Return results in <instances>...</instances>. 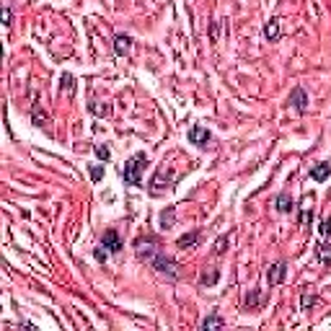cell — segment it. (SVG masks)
<instances>
[{"label":"cell","mask_w":331,"mask_h":331,"mask_svg":"<svg viewBox=\"0 0 331 331\" xmlns=\"http://www.w3.org/2000/svg\"><path fill=\"white\" fill-rule=\"evenodd\" d=\"M264 39L267 41H277L279 39V18H269L264 26Z\"/></svg>","instance_id":"8fae6325"},{"label":"cell","mask_w":331,"mask_h":331,"mask_svg":"<svg viewBox=\"0 0 331 331\" xmlns=\"http://www.w3.org/2000/svg\"><path fill=\"white\" fill-rule=\"evenodd\" d=\"M150 264H153V269H158L160 274H166L169 279H179V277H181L179 264H176L171 256H166L163 251H155V254L150 256Z\"/></svg>","instance_id":"7a4b0ae2"},{"label":"cell","mask_w":331,"mask_h":331,"mask_svg":"<svg viewBox=\"0 0 331 331\" xmlns=\"http://www.w3.org/2000/svg\"><path fill=\"white\" fill-rule=\"evenodd\" d=\"M93 153H96V155H99V158H101L104 163H106V160L111 158V153H109V148H106V145H96V148H93Z\"/></svg>","instance_id":"7402d4cb"},{"label":"cell","mask_w":331,"mask_h":331,"mask_svg":"<svg viewBox=\"0 0 331 331\" xmlns=\"http://www.w3.org/2000/svg\"><path fill=\"white\" fill-rule=\"evenodd\" d=\"M104 179V166H91V181H101Z\"/></svg>","instance_id":"603a6c76"},{"label":"cell","mask_w":331,"mask_h":331,"mask_svg":"<svg viewBox=\"0 0 331 331\" xmlns=\"http://www.w3.org/2000/svg\"><path fill=\"white\" fill-rule=\"evenodd\" d=\"M197 241H199V230H192V233L181 235V238L176 241V246H179V248H192V246H197Z\"/></svg>","instance_id":"4fadbf2b"},{"label":"cell","mask_w":331,"mask_h":331,"mask_svg":"<svg viewBox=\"0 0 331 331\" xmlns=\"http://www.w3.org/2000/svg\"><path fill=\"white\" fill-rule=\"evenodd\" d=\"M101 246L106 248V251H111V254H116V251H122V238H119V233L114 230V228H109L106 233H104V241H101Z\"/></svg>","instance_id":"8992f818"},{"label":"cell","mask_w":331,"mask_h":331,"mask_svg":"<svg viewBox=\"0 0 331 331\" xmlns=\"http://www.w3.org/2000/svg\"><path fill=\"white\" fill-rule=\"evenodd\" d=\"M145 166H148V155H145V153H135L127 163H124V169H122V179H124V184H127V186H143L140 174H143Z\"/></svg>","instance_id":"6da1fadb"},{"label":"cell","mask_w":331,"mask_h":331,"mask_svg":"<svg viewBox=\"0 0 331 331\" xmlns=\"http://www.w3.org/2000/svg\"><path fill=\"white\" fill-rule=\"evenodd\" d=\"M60 88H65L67 93H75V78L70 73H62L60 75Z\"/></svg>","instance_id":"2e32d148"},{"label":"cell","mask_w":331,"mask_h":331,"mask_svg":"<svg viewBox=\"0 0 331 331\" xmlns=\"http://www.w3.org/2000/svg\"><path fill=\"white\" fill-rule=\"evenodd\" d=\"M316 254H318V259H321L323 267H331V246H328V243L318 246V248H316Z\"/></svg>","instance_id":"9a60e30c"},{"label":"cell","mask_w":331,"mask_h":331,"mask_svg":"<svg viewBox=\"0 0 331 331\" xmlns=\"http://www.w3.org/2000/svg\"><path fill=\"white\" fill-rule=\"evenodd\" d=\"M3 23H6V26L13 23V13H11V8H3Z\"/></svg>","instance_id":"484cf974"},{"label":"cell","mask_w":331,"mask_h":331,"mask_svg":"<svg viewBox=\"0 0 331 331\" xmlns=\"http://www.w3.org/2000/svg\"><path fill=\"white\" fill-rule=\"evenodd\" d=\"M274 207H277L279 212H293V210H295V202H293V197H290L287 192H282V194H277Z\"/></svg>","instance_id":"9c48e42d"},{"label":"cell","mask_w":331,"mask_h":331,"mask_svg":"<svg viewBox=\"0 0 331 331\" xmlns=\"http://www.w3.org/2000/svg\"><path fill=\"white\" fill-rule=\"evenodd\" d=\"M218 279H220V269H204V272H202V277H199V282H202V285H207V287L215 285Z\"/></svg>","instance_id":"5bb4252c"},{"label":"cell","mask_w":331,"mask_h":331,"mask_svg":"<svg viewBox=\"0 0 331 331\" xmlns=\"http://www.w3.org/2000/svg\"><path fill=\"white\" fill-rule=\"evenodd\" d=\"M176 220V212H174V207H169V210H163L160 212V228H171Z\"/></svg>","instance_id":"e0dca14e"},{"label":"cell","mask_w":331,"mask_h":331,"mask_svg":"<svg viewBox=\"0 0 331 331\" xmlns=\"http://www.w3.org/2000/svg\"><path fill=\"white\" fill-rule=\"evenodd\" d=\"M328 176H331V166L328 163H316L311 169V179L313 181H326Z\"/></svg>","instance_id":"30bf717a"},{"label":"cell","mask_w":331,"mask_h":331,"mask_svg":"<svg viewBox=\"0 0 331 331\" xmlns=\"http://www.w3.org/2000/svg\"><path fill=\"white\" fill-rule=\"evenodd\" d=\"M287 104L293 106V109H295L298 114H305V111H308V104H311V101H308V93H305V91H303L300 86H295L293 91H290V96H287Z\"/></svg>","instance_id":"3957f363"},{"label":"cell","mask_w":331,"mask_h":331,"mask_svg":"<svg viewBox=\"0 0 331 331\" xmlns=\"http://www.w3.org/2000/svg\"><path fill=\"white\" fill-rule=\"evenodd\" d=\"M316 303H318V298H316L313 293H308V290H305V293H303V298H300V308H303V311H311Z\"/></svg>","instance_id":"d6986e66"},{"label":"cell","mask_w":331,"mask_h":331,"mask_svg":"<svg viewBox=\"0 0 331 331\" xmlns=\"http://www.w3.org/2000/svg\"><path fill=\"white\" fill-rule=\"evenodd\" d=\"M228 243H230V238H228V235H220V238L215 241V246H212V251H215L218 256H223V254L228 251Z\"/></svg>","instance_id":"ac0fdd59"},{"label":"cell","mask_w":331,"mask_h":331,"mask_svg":"<svg viewBox=\"0 0 331 331\" xmlns=\"http://www.w3.org/2000/svg\"><path fill=\"white\" fill-rule=\"evenodd\" d=\"M311 218H313V194H305L303 202H300V225L308 228V225H311Z\"/></svg>","instance_id":"52a82bcc"},{"label":"cell","mask_w":331,"mask_h":331,"mask_svg":"<svg viewBox=\"0 0 331 331\" xmlns=\"http://www.w3.org/2000/svg\"><path fill=\"white\" fill-rule=\"evenodd\" d=\"M285 277H287V264H285V262H274V264L267 269V282H269V287L285 282Z\"/></svg>","instance_id":"277c9868"},{"label":"cell","mask_w":331,"mask_h":331,"mask_svg":"<svg viewBox=\"0 0 331 331\" xmlns=\"http://www.w3.org/2000/svg\"><path fill=\"white\" fill-rule=\"evenodd\" d=\"M130 50H132V39H130L127 34H116V39H114V52H116L119 57H124V55H130Z\"/></svg>","instance_id":"ba28073f"},{"label":"cell","mask_w":331,"mask_h":331,"mask_svg":"<svg viewBox=\"0 0 331 331\" xmlns=\"http://www.w3.org/2000/svg\"><path fill=\"white\" fill-rule=\"evenodd\" d=\"M318 230H321V235H323V238H328V233H331V218L321 220V228H318Z\"/></svg>","instance_id":"cb8c5ba5"},{"label":"cell","mask_w":331,"mask_h":331,"mask_svg":"<svg viewBox=\"0 0 331 331\" xmlns=\"http://www.w3.org/2000/svg\"><path fill=\"white\" fill-rule=\"evenodd\" d=\"M88 111H93V114H104V116H106V114L111 111V106H101V104L93 101V104H88Z\"/></svg>","instance_id":"44dd1931"},{"label":"cell","mask_w":331,"mask_h":331,"mask_svg":"<svg viewBox=\"0 0 331 331\" xmlns=\"http://www.w3.org/2000/svg\"><path fill=\"white\" fill-rule=\"evenodd\" d=\"M186 137H189V143H192V145H199V148H204L207 143L212 140V135L207 132L204 127H199V124H194V127L189 130V135H186Z\"/></svg>","instance_id":"5b68a950"},{"label":"cell","mask_w":331,"mask_h":331,"mask_svg":"<svg viewBox=\"0 0 331 331\" xmlns=\"http://www.w3.org/2000/svg\"><path fill=\"white\" fill-rule=\"evenodd\" d=\"M256 305H259V293L254 290V293H248V295H246V308L251 311V308H256Z\"/></svg>","instance_id":"ffe728a7"},{"label":"cell","mask_w":331,"mask_h":331,"mask_svg":"<svg viewBox=\"0 0 331 331\" xmlns=\"http://www.w3.org/2000/svg\"><path fill=\"white\" fill-rule=\"evenodd\" d=\"M93 256H96L99 262H106V259H109V251H104V246H99L96 251H93Z\"/></svg>","instance_id":"d4e9b609"},{"label":"cell","mask_w":331,"mask_h":331,"mask_svg":"<svg viewBox=\"0 0 331 331\" xmlns=\"http://www.w3.org/2000/svg\"><path fill=\"white\" fill-rule=\"evenodd\" d=\"M225 326V321L218 316V313H210V316H207L204 321H202V328L204 331H212V328H223Z\"/></svg>","instance_id":"7c38bea8"}]
</instances>
